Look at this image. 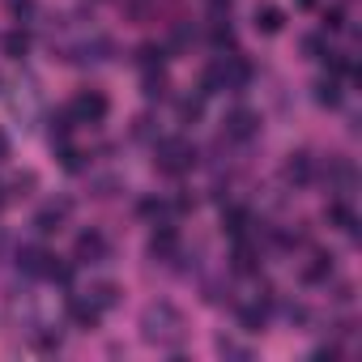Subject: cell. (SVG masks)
I'll return each instance as SVG.
<instances>
[{
    "label": "cell",
    "mask_w": 362,
    "mask_h": 362,
    "mask_svg": "<svg viewBox=\"0 0 362 362\" xmlns=\"http://www.w3.org/2000/svg\"><path fill=\"white\" fill-rule=\"evenodd\" d=\"M303 52H307V56H315V60H320V56H324V52H328V39H324V35H307V39H303Z\"/></svg>",
    "instance_id": "obj_26"
},
{
    "label": "cell",
    "mask_w": 362,
    "mask_h": 362,
    "mask_svg": "<svg viewBox=\"0 0 362 362\" xmlns=\"http://www.w3.org/2000/svg\"><path fill=\"white\" fill-rule=\"evenodd\" d=\"M141 337L149 345H175L179 337H184V315H179L170 303H158L141 315Z\"/></svg>",
    "instance_id": "obj_2"
},
{
    "label": "cell",
    "mask_w": 362,
    "mask_h": 362,
    "mask_svg": "<svg viewBox=\"0 0 362 362\" xmlns=\"http://www.w3.org/2000/svg\"><path fill=\"white\" fill-rule=\"evenodd\" d=\"M5 52H9L13 60H22V56L30 52V35H26V30H13V35H5Z\"/></svg>",
    "instance_id": "obj_22"
},
{
    "label": "cell",
    "mask_w": 362,
    "mask_h": 362,
    "mask_svg": "<svg viewBox=\"0 0 362 362\" xmlns=\"http://www.w3.org/2000/svg\"><path fill=\"white\" fill-rule=\"evenodd\" d=\"M0 162H9V136L0 132Z\"/></svg>",
    "instance_id": "obj_30"
},
{
    "label": "cell",
    "mask_w": 362,
    "mask_h": 362,
    "mask_svg": "<svg viewBox=\"0 0 362 362\" xmlns=\"http://www.w3.org/2000/svg\"><path fill=\"white\" fill-rule=\"evenodd\" d=\"M260 132V119H256V111H247V107H235L230 115H226V136L230 141H252Z\"/></svg>",
    "instance_id": "obj_7"
},
{
    "label": "cell",
    "mask_w": 362,
    "mask_h": 362,
    "mask_svg": "<svg viewBox=\"0 0 362 362\" xmlns=\"http://www.w3.org/2000/svg\"><path fill=\"white\" fill-rule=\"evenodd\" d=\"M311 5H315V0H298V9H311Z\"/></svg>",
    "instance_id": "obj_31"
},
{
    "label": "cell",
    "mask_w": 362,
    "mask_h": 362,
    "mask_svg": "<svg viewBox=\"0 0 362 362\" xmlns=\"http://www.w3.org/2000/svg\"><path fill=\"white\" fill-rule=\"evenodd\" d=\"M328 222H337L345 235H358V218H354V209L345 201H328Z\"/></svg>",
    "instance_id": "obj_17"
},
{
    "label": "cell",
    "mask_w": 362,
    "mask_h": 362,
    "mask_svg": "<svg viewBox=\"0 0 362 362\" xmlns=\"http://www.w3.org/2000/svg\"><path fill=\"white\" fill-rule=\"evenodd\" d=\"M239 324H243V332H260L269 324V303H247L239 311Z\"/></svg>",
    "instance_id": "obj_15"
},
{
    "label": "cell",
    "mask_w": 362,
    "mask_h": 362,
    "mask_svg": "<svg viewBox=\"0 0 362 362\" xmlns=\"http://www.w3.org/2000/svg\"><path fill=\"white\" fill-rule=\"evenodd\" d=\"M9 13H13V22H30L35 18V0H9Z\"/></svg>",
    "instance_id": "obj_25"
},
{
    "label": "cell",
    "mask_w": 362,
    "mask_h": 362,
    "mask_svg": "<svg viewBox=\"0 0 362 362\" xmlns=\"http://www.w3.org/2000/svg\"><path fill=\"white\" fill-rule=\"evenodd\" d=\"M69 214H73L69 201H47V205L35 214V230H39V235H56V230L69 222Z\"/></svg>",
    "instance_id": "obj_5"
},
{
    "label": "cell",
    "mask_w": 362,
    "mask_h": 362,
    "mask_svg": "<svg viewBox=\"0 0 362 362\" xmlns=\"http://www.w3.org/2000/svg\"><path fill=\"white\" fill-rule=\"evenodd\" d=\"M341 26H345V9H341V5H332V9L324 13V30H341Z\"/></svg>",
    "instance_id": "obj_28"
},
{
    "label": "cell",
    "mask_w": 362,
    "mask_h": 362,
    "mask_svg": "<svg viewBox=\"0 0 362 362\" xmlns=\"http://www.w3.org/2000/svg\"><path fill=\"white\" fill-rule=\"evenodd\" d=\"M158 170L162 175H188L192 166H197V145H188L184 136H170V141H158Z\"/></svg>",
    "instance_id": "obj_3"
},
{
    "label": "cell",
    "mask_w": 362,
    "mask_h": 362,
    "mask_svg": "<svg viewBox=\"0 0 362 362\" xmlns=\"http://www.w3.org/2000/svg\"><path fill=\"white\" fill-rule=\"evenodd\" d=\"M328 277H332V256L315 252V256H311V264L303 269V281H328Z\"/></svg>",
    "instance_id": "obj_19"
},
{
    "label": "cell",
    "mask_w": 362,
    "mask_h": 362,
    "mask_svg": "<svg viewBox=\"0 0 362 362\" xmlns=\"http://www.w3.org/2000/svg\"><path fill=\"white\" fill-rule=\"evenodd\" d=\"M281 175L290 179L294 188H307L311 179H315V158H311V153H290V158H286V170H281Z\"/></svg>",
    "instance_id": "obj_10"
},
{
    "label": "cell",
    "mask_w": 362,
    "mask_h": 362,
    "mask_svg": "<svg viewBox=\"0 0 362 362\" xmlns=\"http://www.w3.org/2000/svg\"><path fill=\"white\" fill-rule=\"evenodd\" d=\"M107 111H111V103H107L103 90H81V94L69 103V115H73L77 124H103Z\"/></svg>",
    "instance_id": "obj_4"
},
{
    "label": "cell",
    "mask_w": 362,
    "mask_h": 362,
    "mask_svg": "<svg viewBox=\"0 0 362 362\" xmlns=\"http://www.w3.org/2000/svg\"><path fill=\"white\" fill-rule=\"evenodd\" d=\"M69 320H73L77 328H94V324L103 320V311H98L86 294H73V298H69Z\"/></svg>",
    "instance_id": "obj_12"
},
{
    "label": "cell",
    "mask_w": 362,
    "mask_h": 362,
    "mask_svg": "<svg viewBox=\"0 0 362 362\" xmlns=\"http://www.w3.org/2000/svg\"><path fill=\"white\" fill-rule=\"evenodd\" d=\"M201 107H205V98H184V103H179V115H184V119H201Z\"/></svg>",
    "instance_id": "obj_27"
},
{
    "label": "cell",
    "mask_w": 362,
    "mask_h": 362,
    "mask_svg": "<svg viewBox=\"0 0 362 362\" xmlns=\"http://www.w3.org/2000/svg\"><path fill=\"white\" fill-rule=\"evenodd\" d=\"M252 81V64L239 56V52H230V56H218L209 69H205V77H201V94H222V90H243Z\"/></svg>",
    "instance_id": "obj_1"
},
{
    "label": "cell",
    "mask_w": 362,
    "mask_h": 362,
    "mask_svg": "<svg viewBox=\"0 0 362 362\" xmlns=\"http://www.w3.org/2000/svg\"><path fill=\"white\" fill-rule=\"evenodd\" d=\"M69 132H73V115H56L52 119V145H69Z\"/></svg>",
    "instance_id": "obj_23"
},
{
    "label": "cell",
    "mask_w": 362,
    "mask_h": 362,
    "mask_svg": "<svg viewBox=\"0 0 362 362\" xmlns=\"http://www.w3.org/2000/svg\"><path fill=\"white\" fill-rule=\"evenodd\" d=\"M0 209H5V188H0Z\"/></svg>",
    "instance_id": "obj_32"
},
{
    "label": "cell",
    "mask_w": 362,
    "mask_h": 362,
    "mask_svg": "<svg viewBox=\"0 0 362 362\" xmlns=\"http://www.w3.org/2000/svg\"><path fill=\"white\" fill-rule=\"evenodd\" d=\"M77 264H98V260H107V239L98 235V230H86V235H77Z\"/></svg>",
    "instance_id": "obj_9"
},
{
    "label": "cell",
    "mask_w": 362,
    "mask_h": 362,
    "mask_svg": "<svg viewBox=\"0 0 362 362\" xmlns=\"http://www.w3.org/2000/svg\"><path fill=\"white\" fill-rule=\"evenodd\" d=\"M256 260H260V256H256V247H252L247 235H243V239L235 243V252H230V269H235V273H256V269H260Z\"/></svg>",
    "instance_id": "obj_13"
},
{
    "label": "cell",
    "mask_w": 362,
    "mask_h": 362,
    "mask_svg": "<svg viewBox=\"0 0 362 362\" xmlns=\"http://www.w3.org/2000/svg\"><path fill=\"white\" fill-rule=\"evenodd\" d=\"M328 175H332V184H337V192H349V188H354V166H349L345 158H337V162L328 166Z\"/></svg>",
    "instance_id": "obj_20"
},
{
    "label": "cell",
    "mask_w": 362,
    "mask_h": 362,
    "mask_svg": "<svg viewBox=\"0 0 362 362\" xmlns=\"http://www.w3.org/2000/svg\"><path fill=\"white\" fill-rule=\"evenodd\" d=\"M86 298H90V303H94L98 311H111V307L119 303V290H115V281H94Z\"/></svg>",
    "instance_id": "obj_14"
},
{
    "label": "cell",
    "mask_w": 362,
    "mask_h": 362,
    "mask_svg": "<svg viewBox=\"0 0 362 362\" xmlns=\"http://www.w3.org/2000/svg\"><path fill=\"white\" fill-rule=\"evenodd\" d=\"M149 256H153V260H166V264H170V260L179 256V230L162 222V226H158V230L149 235Z\"/></svg>",
    "instance_id": "obj_8"
},
{
    "label": "cell",
    "mask_w": 362,
    "mask_h": 362,
    "mask_svg": "<svg viewBox=\"0 0 362 362\" xmlns=\"http://www.w3.org/2000/svg\"><path fill=\"white\" fill-rule=\"evenodd\" d=\"M222 226H226L235 239H243V235H247V226H252V214H247V209H239V205H230V209H222Z\"/></svg>",
    "instance_id": "obj_16"
},
{
    "label": "cell",
    "mask_w": 362,
    "mask_h": 362,
    "mask_svg": "<svg viewBox=\"0 0 362 362\" xmlns=\"http://www.w3.org/2000/svg\"><path fill=\"white\" fill-rule=\"evenodd\" d=\"M209 43H214L218 52H235V30H230L226 22H214V30H209Z\"/></svg>",
    "instance_id": "obj_21"
},
{
    "label": "cell",
    "mask_w": 362,
    "mask_h": 362,
    "mask_svg": "<svg viewBox=\"0 0 362 362\" xmlns=\"http://www.w3.org/2000/svg\"><path fill=\"white\" fill-rule=\"evenodd\" d=\"M252 26L260 30V35H281V26H286V13L277 9V5H256V13H252Z\"/></svg>",
    "instance_id": "obj_11"
},
{
    "label": "cell",
    "mask_w": 362,
    "mask_h": 362,
    "mask_svg": "<svg viewBox=\"0 0 362 362\" xmlns=\"http://www.w3.org/2000/svg\"><path fill=\"white\" fill-rule=\"evenodd\" d=\"M47 269H52V252H43L39 243H26L18 252V273L22 277H47Z\"/></svg>",
    "instance_id": "obj_6"
},
{
    "label": "cell",
    "mask_w": 362,
    "mask_h": 362,
    "mask_svg": "<svg viewBox=\"0 0 362 362\" xmlns=\"http://www.w3.org/2000/svg\"><path fill=\"white\" fill-rule=\"evenodd\" d=\"M81 158H86V153H77L73 145H60V162H64V170H86Z\"/></svg>",
    "instance_id": "obj_24"
},
{
    "label": "cell",
    "mask_w": 362,
    "mask_h": 362,
    "mask_svg": "<svg viewBox=\"0 0 362 362\" xmlns=\"http://www.w3.org/2000/svg\"><path fill=\"white\" fill-rule=\"evenodd\" d=\"M218 349H222V354H235V358H247V349H243V345H235V341H226V337L218 341Z\"/></svg>",
    "instance_id": "obj_29"
},
{
    "label": "cell",
    "mask_w": 362,
    "mask_h": 362,
    "mask_svg": "<svg viewBox=\"0 0 362 362\" xmlns=\"http://www.w3.org/2000/svg\"><path fill=\"white\" fill-rule=\"evenodd\" d=\"M315 103H320V107H341V81H337V77L315 81Z\"/></svg>",
    "instance_id": "obj_18"
}]
</instances>
